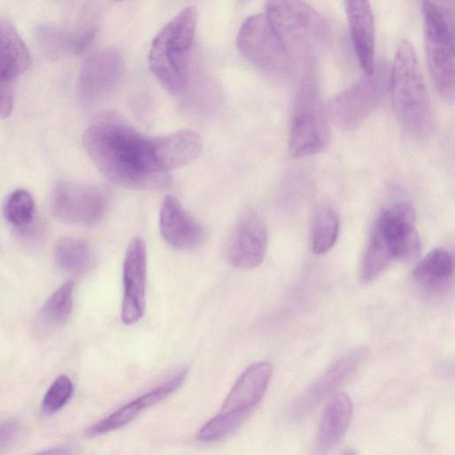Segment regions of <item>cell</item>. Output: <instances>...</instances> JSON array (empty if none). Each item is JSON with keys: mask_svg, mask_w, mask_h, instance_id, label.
<instances>
[{"mask_svg": "<svg viewBox=\"0 0 455 455\" xmlns=\"http://www.w3.org/2000/svg\"><path fill=\"white\" fill-rule=\"evenodd\" d=\"M84 148L112 182L132 188L165 187L169 177L158 161L156 137H148L114 115L93 120L84 132Z\"/></svg>", "mask_w": 455, "mask_h": 455, "instance_id": "1", "label": "cell"}, {"mask_svg": "<svg viewBox=\"0 0 455 455\" xmlns=\"http://www.w3.org/2000/svg\"><path fill=\"white\" fill-rule=\"evenodd\" d=\"M389 85L399 124L411 136H426L432 124L431 106L415 50L407 40H403L396 49Z\"/></svg>", "mask_w": 455, "mask_h": 455, "instance_id": "2", "label": "cell"}, {"mask_svg": "<svg viewBox=\"0 0 455 455\" xmlns=\"http://www.w3.org/2000/svg\"><path fill=\"white\" fill-rule=\"evenodd\" d=\"M291 58L312 60L331 41L327 19L303 1H269L265 13Z\"/></svg>", "mask_w": 455, "mask_h": 455, "instance_id": "3", "label": "cell"}, {"mask_svg": "<svg viewBox=\"0 0 455 455\" xmlns=\"http://www.w3.org/2000/svg\"><path fill=\"white\" fill-rule=\"evenodd\" d=\"M196 22V9L194 6L184 8L160 29L150 46L149 68L172 94L181 92L186 86L188 53Z\"/></svg>", "mask_w": 455, "mask_h": 455, "instance_id": "4", "label": "cell"}, {"mask_svg": "<svg viewBox=\"0 0 455 455\" xmlns=\"http://www.w3.org/2000/svg\"><path fill=\"white\" fill-rule=\"evenodd\" d=\"M272 374L268 362H257L240 375L220 411L197 432L196 439L212 443L233 434L261 401Z\"/></svg>", "mask_w": 455, "mask_h": 455, "instance_id": "5", "label": "cell"}, {"mask_svg": "<svg viewBox=\"0 0 455 455\" xmlns=\"http://www.w3.org/2000/svg\"><path fill=\"white\" fill-rule=\"evenodd\" d=\"M427 59L431 77L440 95L454 98V12L448 2H422Z\"/></svg>", "mask_w": 455, "mask_h": 455, "instance_id": "6", "label": "cell"}, {"mask_svg": "<svg viewBox=\"0 0 455 455\" xmlns=\"http://www.w3.org/2000/svg\"><path fill=\"white\" fill-rule=\"evenodd\" d=\"M328 114L315 82L307 76L297 93L289 133V152L294 158L315 155L330 139Z\"/></svg>", "mask_w": 455, "mask_h": 455, "instance_id": "7", "label": "cell"}, {"mask_svg": "<svg viewBox=\"0 0 455 455\" xmlns=\"http://www.w3.org/2000/svg\"><path fill=\"white\" fill-rule=\"evenodd\" d=\"M390 68L380 63L372 74L332 98L327 114L341 130H353L363 124L380 105L389 85Z\"/></svg>", "mask_w": 455, "mask_h": 455, "instance_id": "8", "label": "cell"}, {"mask_svg": "<svg viewBox=\"0 0 455 455\" xmlns=\"http://www.w3.org/2000/svg\"><path fill=\"white\" fill-rule=\"evenodd\" d=\"M236 43L242 54L266 75L278 79L292 75V59L265 14L248 17L238 30Z\"/></svg>", "mask_w": 455, "mask_h": 455, "instance_id": "9", "label": "cell"}, {"mask_svg": "<svg viewBox=\"0 0 455 455\" xmlns=\"http://www.w3.org/2000/svg\"><path fill=\"white\" fill-rule=\"evenodd\" d=\"M106 209V196L97 187L62 181L54 189L52 212L65 223L96 224L104 216Z\"/></svg>", "mask_w": 455, "mask_h": 455, "instance_id": "10", "label": "cell"}, {"mask_svg": "<svg viewBox=\"0 0 455 455\" xmlns=\"http://www.w3.org/2000/svg\"><path fill=\"white\" fill-rule=\"evenodd\" d=\"M416 214L409 202H398L379 214L373 231L387 245L392 258L411 260L420 251V241L415 228Z\"/></svg>", "mask_w": 455, "mask_h": 455, "instance_id": "11", "label": "cell"}, {"mask_svg": "<svg viewBox=\"0 0 455 455\" xmlns=\"http://www.w3.org/2000/svg\"><path fill=\"white\" fill-rule=\"evenodd\" d=\"M123 68L121 55L105 48L92 52L84 61L79 75L78 88L84 100L99 102L116 89Z\"/></svg>", "mask_w": 455, "mask_h": 455, "instance_id": "12", "label": "cell"}, {"mask_svg": "<svg viewBox=\"0 0 455 455\" xmlns=\"http://www.w3.org/2000/svg\"><path fill=\"white\" fill-rule=\"evenodd\" d=\"M146 275V245L140 237H134L128 245L123 265L121 319L124 324L135 323L144 315Z\"/></svg>", "mask_w": 455, "mask_h": 455, "instance_id": "13", "label": "cell"}, {"mask_svg": "<svg viewBox=\"0 0 455 455\" xmlns=\"http://www.w3.org/2000/svg\"><path fill=\"white\" fill-rule=\"evenodd\" d=\"M267 247V233L264 222L255 215H248L234 228L227 246V258L235 267L254 268L263 261Z\"/></svg>", "mask_w": 455, "mask_h": 455, "instance_id": "14", "label": "cell"}, {"mask_svg": "<svg viewBox=\"0 0 455 455\" xmlns=\"http://www.w3.org/2000/svg\"><path fill=\"white\" fill-rule=\"evenodd\" d=\"M159 228L164 240L177 249L194 248L204 239V232L199 223L172 196H165L162 203Z\"/></svg>", "mask_w": 455, "mask_h": 455, "instance_id": "15", "label": "cell"}, {"mask_svg": "<svg viewBox=\"0 0 455 455\" xmlns=\"http://www.w3.org/2000/svg\"><path fill=\"white\" fill-rule=\"evenodd\" d=\"M344 6L359 65L365 75H371L376 67L375 27L371 4L367 1H345Z\"/></svg>", "mask_w": 455, "mask_h": 455, "instance_id": "16", "label": "cell"}, {"mask_svg": "<svg viewBox=\"0 0 455 455\" xmlns=\"http://www.w3.org/2000/svg\"><path fill=\"white\" fill-rule=\"evenodd\" d=\"M187 371L181 370L168 381L128 403L107 418L90 427L86 430L85 435L92 438L127 425L142 411L158 403L178 389L183 383Z\"/></svg>", "mask_w": 455, "mask_h": 455, "instance_id": "17", "label": "cell"}, {"mask_svg": "<svg viewBox=\"0 0 455 455\" xmlns=\"http://www.w3.org/2000/svg\"><path fill=\"white\" fill-rule=\"evenodd\" d=\"M366 355L363 348L355 349L337 361L299 397L294 405L293 415L300 418L308 413L357 369Z\"/></svg>", "mask_w": 455, "mask_h": 455, "instance_id": "18", "label": "cell"}, {"mask_svg": "<svg viewBox=\"0 0 455 455\" xmlns=\"http://www.w3.org/2000/svg\"><path fill=\"white\" fill-rule=\"evenodd\" d=\"M96 33L92 20H87L73 30L46 24L36 29V37L44 52L58 58L67 53H81L91 44Z\"/></svg>", "mask_w": 455, "mask_h": 455, "instance_id": "19", "label": "cell"}, {"mask_svg": "<svg viewBox=\"0 0 455 455\" xmlns=\"http://www.w3.org/2000/svg\"><path fill=\"white\" fill-rule=\"evenodd\" d=\"M156 155L165 172L182 167L200 154L202 140L192 130H180L173 133L156 137Z\"/></svg>", "mask_w": 455, "mask_h": 455, "instance_id": "20", "label": "cell"}, {"mask_svg": "<svg viewBox=\"0 0 455 455\" xmlns=\"http://www.w3.org/2000/svg\"><path fill=\"white\" fill-rule=\"evenodd\" d=\"M352 410V402L345 394H337L329 400L323 411L316 436L319 452H326L342 439L348 428Z\"/></svg>", "mask_w": 455, "mask_h": 455, "instance_id": "21", "label": "cell"}, {"mask_svg": "<svg viewBox=\"0 0 455 455\" xmlns=\"http://www.w3.org/2000/svg\"><path fill=\"white\" fill-rule=\"evenodd\" d=\"M30 65L29 52L11 23L0 18V82L9 83Z\"/></svg>", "mask_w": 455, "mask_h": 455, "instance_id": "22", "label": "cell"}, {"mask_svg": "<svg viewBox=\"0 0 455 455\" xmlns=\"http://www.w3.org/2000/svg\"><path fill=\"white\" fill-rule=\"evenodd\" d=\"M74 289V282L68 281L45 301L36 318L35 330L38 335H47L67 323L73 308Z\"/></svg>", "mask_w": 455, "mask_h": 455, "instance_id": "23", "label": "cell"}, {"mask_svg": "<svg viewBox=\"0 0 455 455\" xmlns=\"http://www.w3.org/2000/svg\"><path fill=\"white\" fill-rule=\"evenodd\" d=\"M452 275V255L443 248L429 251L413 272L414 279L420 286L434 291L445 288L451 281Z\"/></svg>", "mask_w": 455, "mask_h": 455, "instance_id": "24", "label": "cell"}, {"mask_svg": "<svg viewBox=\"0 0 455 455\" xmlns=\"http://www.w3.org/2000/svg\"><path fill=\"white\" fill-rule=\"evenodd\" d=\"M54 259L61 269L73 275L85 274L94 264L90 246L83 240L73 237H63L56 243Z\"/></svg>", "mask_w": 455, "mask_h": 455, "instance_id": "25", "label": "cell"}, {"mask_svg": "<svg viewBox=\"0 0 455 455\" xmlns=\"http://www.w3.org/2000/svg\"><path fill=\"white\" fill-rule=\"evenodd\" d=\"M339 221L337 213L329 207L320 209L313 221L311 250L316 255L329 251L339 235Z\"/></svg>", "mask_w": 455, "mask_h": 455, "instance_id": "26", "label": "cell"}, {"mask_svg": "<svg viewBox=\"0 0 455 455\" xmlns=\"http://www.w3.org/2000/svg\"><path fill=\"white\" fill-rule=\"evenodd\" d=\"M3 211L6 220L22 231L28 230L35 220V202L25 189H17L11 193L4 202Z\"/></svg>", "mask_w": 455, "mask_h": 455, "instance_id": "27", "label": "cell"}, {"mask_svg": "<svg viewBox=\"0 0 455 455\" xmlns=\"http://www.w3.org/2000/svg\"><path fill=\"white\" fill-rule=\"evenodd\" d=\"M392 259L391 252L384 240L373 231L361 267L363 281L371 282L378 277Z\"/></svg>", "mask_w": 455, "mask_h": 455, "instance_id": "28", "label": "cell"}, {"mask_svg": "<svg viewBox=\"0 0 455 455\" xmlns=\"http://www.w3.org/2000/svg\"><path fill=\"white\" fill-rule=\"evenodd\" d=\"M74 386L66 375L59 376L46 391L41 404L45 414L57 412L63 408L72 397Z\"/></svg>", "mask_w": 455, "mask_h": 455, "instance_id": "29", "label": "cell"}, {"mask_svg": "<svg viewBox=\"0 0 455 455\" xmlns=\"http://www.w3.org/2000/svg\"><path fill=\"white\" fill-rule=\"evenodd\" d=\"M21 435V425L14 419L0 424V452L14 445Z\"/></svg>", "mask_w": 455, "mask_h": 455, "instance_id": "30", "label": "cell"}, {"mask_svg": "<svg viewBox=\"0 0 455 455\" xmlns=\"http://www.w3.org/2000/svg\"><path fill=\"white\" fill-rule=\"evenodd\" d=\"M12 109V92L7 82H0V119L6 118Z\"/></svg>", "mask_w": 455, "mask_h": 455, "instance_id": "31", "label": "cell"}, {"mask_svg": "<svg viewBox=\"0 0 455 455\" xmlns=\"http://www.w3.org/2000/svg\"><path fill=\"white\" fill-rule=\"evenodd\" d=\"M36 455H71L70 451L66 448H52L41 451Z\"/></svg>", "mask_w": 455, "mask_h": 455, "instance_id": "32", "label": "cell"}]
</instances>
